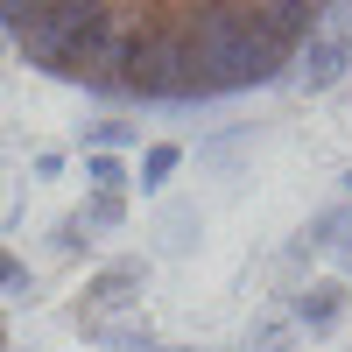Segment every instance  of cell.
<instances>
[{
	"instance_id": "obj_1",
	"label": "cell",
	"mask_w": 352,
	"mask_h": 352,
	"mask_svg": "<svg viewBox=\"0 0 352 352\" xmlns=\"http://www.w3.org/2000/svg\"><path fill=\"white\" fill-rule=\"evenodd\" d=\"M28 64L113 99H219L282 78L324 8H0Z\"/></svg>"
},
{
	"instance_id": "obj_2",
	"label": "cell",
	"mask_w": 352,
	"mask_h": 352,
	"mask_svg": "<svg viewBox=\"0 0 352 352\" xmlns=\"http://www.w3.org/2000/svg\"><path fill=\"white\" fill-rule=\"evenodd\" d=\"M296 317H303V331H331L345 317V282H310L303 303H296Z\"/></svg>"
},
{
	"instance_id": "obj_3",
	"label": "cell",
	"mask_w": 352,
	"mask_h": 352,
	"mask_svg": "<svg viewBox=\"0 0 352 352\" xmlns=\"http://www.w3.org/2000/svg\"><path fill=\"white\" fill-rule=\"evenodd\" d=\"M176 162H184V155H176V148H169V141H155V148H148V155H141V184H148V190H155V184H162V176H169Z\"/></svg>"
},
{
	"instance_id": "obj_4",
	"label": "cell",
	"mask_w": 352,
	"mask_h": 352,
	"mask_svg": "<svg viewBox=\"0 0 352 352\" xmlns=\"http://www.w3.org/2000/svg\"><path fill=\"white\" fill-rule=\"evenodd\" d=\"M92 176H99V184L113 190V184H120V162H113V155H92Z\"/></svg>"
}]
</instances>
